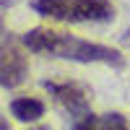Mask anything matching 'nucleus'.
<instances>
[{
    "label": "nucleus",
    "mask_w": 130,
    "mask_h": 130,
    "mask_svg": "<svg viewBox=\"0 0 130 130\" xmlns=\"http://www.w3.org/2000/svg\"><path fill=\"white\" fill-rule=\"evenodd\" d=\"M21 42L29 52H37V55H50L60 60H73V62H104L112 68L125 65V57L115 47L86 42L73 34H65V31H55V29H31L21 37Z\"/></svg>",
    "instance_id": "obj_1"
},
{
    "label": "nucleus",
    "mask_w": 130,
    "mask_h": 130,
    "mask_svg": "<svg viewBox=\"0 0 130 130\" xmlns=\"http://www.w3.org/2000/svg\"><path fill=\"white\" fill-rule=\"evenodd\" d=\"M34 13L62 24H107L115 18L109 0H31Z\"/></svg>",
    "instance_id": "obj_2"
},
{
    "label": "nucleus",
    "mask_w": 130,
    "mask_h": 130,
    "mask_svg": "<svg viewBox=\"0 0 130 130\" xmlns=\"http://www.w3.org/2000/svg\"><path fill=\"white\" fill-rule=\"evenodd\" d=\"M24 50H26L24 42L10 34L0 18V86L3 89H16L26 81L29 60Z\"/></svg>",
    "instance_id": "obj_3"
},
{
    "label": "nucleus",
    "mask_w": 130,
    "mask_h": 130,
    "mask_svg": "<svg viewBox=\"0 0 130 130\" xmlns=\"http://www.w3.org/2000/svg\"><path fill=\"white\" fill-rule=\"evenodd\" d=\"M42 86L50 91V96L73 120H83L86 115H91V104H89V96H86L83 86L73 83V81H44Z\"/></svg>",
    "instance_id": "obj_4"
},
{
    "label": "nucleus",
    "mask_w": 130,
    "mask_h": 130,
    "mask_svg": "<svg viewBox=\"0 0 130 130\" xmlns=\"http://www.w3.org/2000/svg\"><path fill=\"white\" fill-rule=\"evenodd\" d=\"M10 112L18 122H37L39 117H44V104L34 96H21L10 102Z\"/></svg>",
    "instance_id": "obj_5"
},
{
    "label": "nucleus",
    "mask_w": 130,
    "mask_h": 130,
    "mask_svg": "<svg viewBox=\"0 0 130 130\" xmlns=\"http://www.w3.org/2000/svg\"><path fill=\"white\" fill-rule=\"evenodd\" d=\"M73 130H109V122H107V115H86L83 120H75Z\"/></svg>",
    "instance_id": "obj_6"
},
{
    "label": "nucleus",
    "mask_w": 130,
    "mask_h": 130,
    "mask_svg": "<svg viewBox=\"0 0 130 130\" xmlns=\"http://www.w3.org/2000/svg\"><path fill=\"white\" fill-rule=\"evenodd\" d=\"M107 122H109V130H127V122L120 112H109L107 115Z\"/></svg>",
    "instance_id": "obj_7"
},
{
    "label": "nucleus",
    "mask_w": 130,
    "mask_h": 130,
    "mask_svg": "<svg viewBox=\"0 0 130 130\" xmlns=\"http://www.w3.org/2000/svg\"><path fill=\"white\" fill-rule=\"evenodd\" d=\"M0 130H10V125L5 122V117H3V115H0Z\"/></svg>",
    "instance_id": "obj_8"
},
{
    "label": "nucleus",
    "mask_w": 130,
    "mask_h": 130,
    "mask_svg": "<svg viewBox=\"0 0 130 130\" xmlns=\"http://www.w3.org/2000/svg\"><path fill=\"white\" fill-rule=\"evenodd\" d=\"M34 130H50V127H34Z\"/></svg>",
    "instance_id": "obj_9"
}]
</instances>
